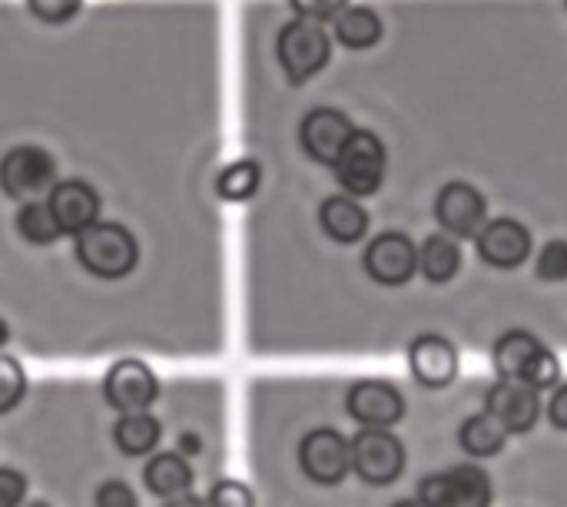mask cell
<instances>
[{"mask_svg":"<svg viewBox=\"0 0 567 507\" xmlns=\"http://www.w3.org/2000/svg\"><path fill=\"white\" fill-rule=\"evenodd\" d=\"M492 359H495V372L505 379V382H525L538 392L545 389H555L558 379H561V362L558 355L532 332L525 329H512L505 332L495 349H492Z\"/></svg>","mask_w":567,"mask_h":507,"instance_id":"1","label":"cell"},{"mask_svg":"<svg viewBox=\"0 0 567 507\" xmlns=\"http://www.w3.org/2000/svg\"><path fill=\"white\" fill-rule=\"evenodd\" d=\"M76 259L96 279H123L136 269L140 246L116 223H93L76 236Z\"/></svg>","mask_w":567,"mask_h":507,"instance_id":"2","label":"cell"},{"mask_svg":"<svg viewBox=\"0 0 567 507\" xmlns=\"http://www.w3.org/2000/svg\"><path fill=\"white\" fill-rule=\"evenodd\" d=\"M279 63L289 76V83H306L312 80L332 56L329 33L316 20H292L282 27L279 43H276Z\"/></svg>","mask_w":567,"mask_h":507,"instance_id":"3","label":"cell"},{"mask_svg":"<svg viewBox=\"0 0 567 507\" xmlns=\"http://www.w3.org/2000/svg\"><path fill=\"white\" fill-rule=\"evenodd\" d=\"M336 179L342 183V189L352 199L362 196H375L382 189L385 179V146L375 133L369 130H355V136L349 139L346 153L336 163Z\"/></svg>","mask_w":567,"mask_h":507,"instance_id":"4","label":"cell"},{"mask_svg":"<svg viewBox=\"0 0 567 507\" xmlns=\"http://www.w3.org/2000/svg\"><path fill=\"white\" fill-rule=\"evenodd\" d=\"M349 445H352V472L365 485L385 488V485L402 478V472H405V445L392 432L362 428Z\"/></svg>","mask_w":567,"mask_h":507,"instance_id":"5","label":"cell"},{"mask_svg":"<svg viewBox=\"0 0 567 507\" xmlns=\"http://www.w3.org/2000/svg\"><path fill=\"white\" fill-rule=\"evenodd\" d=\"M425 507H492V478L478 465H458L442 475H429L419 485Z\"/></svg>","mask_w":567,"mask_h":507,"instance_id":"6","label":"cell"},{"mask_svg":"<svg viewBox=\"0 0 567 507\" xmlns=\"http://www.w3.org/2000/svg\"><path fill=\"white\" fill-rule=\"evenodd\" d=\"M299 465L316 485H339L352 472V445L336 428H316L299 445Z\"/></svg>","mask_w":567,"mask_h":507,"instance_id":"7","label":"cell"},{"mask_svg":"<svg viewBox=\"0 0 567 507\" xmlns=\"http://www.w3.org/2000/svg\"><path fill=\"white\" fill-rule=\"evenodd\" d=\"M365 272L379 286H409L412 276L419 272V249L405 232H382L369 242L365 256Z\"/></svg>","mask_w":567,"mask_h":507,"instance_id":"8","label":"cell"},{"mask_svg":"<svg viewBox=\"0 0 567 507\" xmlns=\"http://www.w3.org/2000/svg\"><path fill=\"white\" fill-rule=\"evenodd\" d=\"M435 216L452 239H478L488 226V203L472 183H449L435 199Z\"/></svg>","mask_w":567,"mask_h":507,"instance_id":"9","label":"cell"},{"mask_svg":"<svg viewBox=\"0 0 567 507\" xmlns=\"http://www.w3.org/2000/svg\"><path fill=\"white\" fill-rule=\"evenodd\" d=\"M346 412L362 425V428H382L389 432L405 418V399L392 382L382 379H362L349 389L346 395Z\"/></svg>","mask_w":567,"mask_h":507,"instance_id":"10","label":"cell"},{"mask_svg":"<svg viewBox=\"0 0 567 507\" xmlns=\"http://www.w3.org/2000/svg\"><path fill=\"white\" fill-rule=\"evenodd\" d=\"M103 395L120 415H140L159 399V382L140 359H123L106 372Z\"/></svg>","mask_w":567,"mask_h":507,"instance_id":"11","label":"cell"},{"mask_svg":"<svg viewBox=\"0 0 567 507\" xmlns=\"http://www.w3.org/2000/svg\"><path fill=\"white\" fill-rule=\"evenodd\" d=\"M355 136V126L352 120L342 113V110H332V106H319L312 113H306L302 126H299V143L302 149L322 163V166H336L339 156L346 153L349 139Z\"/></svg>","mask_w":567,"mask_h":507,"instance_id":"12","label":"cell"},{"mask_svg":"<svg viewBox=\"0 0 567 507\" xmlns=\"http://www.w3.org/2000/svg\"><path fill=\"white\" fill-rule=\"evenodd\" d=\"M485 412L508 432V435H528L542 418V399L538 389L525 382H498L485 395Z\"/></svg>","mask_w":567,"mask_h":507,"instance_id":"13","label":"cell"},{"mask_svg":"<svg viewBox=\"0 0 567 507\" xmlns=\"http://www.w3.org/2000/svg\"><path fill=\"white\" fill-rule=\"evenodd\" d=\"M50 179H53V159L40 146H17L0 159V186L13 199L47 189Z\"/></svg>","mask_w":567,"mask_h":507,"instance_id":"14","label":"cell"},{"mask_svg":"<svg viewBox=\"0 0 567 507\" xmlns=\"http://www.w3.org/2000/svg\"><path fill=\"white\" fill-rule=\"evenodd\" d=\"M409 369L422 389H449L458 375V352L445 335H419L409 345Z\"/></svg>","mask_w":567,"mask_h":507,"instance_id":"15","label":"cell"},{"mask_svg":"<svg viewBox=\"0 0 567 507\" xmlns=\"http://www.w3.org/2000/svg\"><path fill=\"white\" fill-rule=\"evenodd\" d=\"M478 256L492 269H518L532 256V232L518 219H492L478 236Z\"/></svg>","mask_w":567,"mask_h":507,"instance_id":"16","label":"cell"},{"mask_svg":"<svg viewBox=\"0 0 567 507\" xmlns=\"http://www.w3.org/2000/svg\"><path fill=\"white\" fill-rule=\"evenodd\" d=\"M60 223L63 232H73L80 236L83 229H90L93 223H100V196L93 186L80 183V179H66V183H56L53 193H50V203H47Z\"/></svg>","mask_w":567,"mask_h":507,"instance_id":"17","label":"cell"},{"mask_svg":"<svg viewBox=\"0 0 567 507\" xmlns=\"http://www.w3.org/2000/svg\"><path fill=\"white\" fill-rule=\"evenodd\" d=\"M319 226L332 242L355 246L369 232V213L352 196H329L319 206Z\"/></svg>","mask_w":567,"mask_h":507,"instance_id":"18","label":"cell"},{"mask_svg":"<svg viewBox=\"0 0 567 507\" xmlns=\"http://www.w3.org/2000/svg\"><path fill=\"white\" fill-rule=\"evenodd\" d=\"M143 482H146L150 495L166 498V501H176V498L189 495V488H193V472H189V465H186L183 455L163 452V455L150 458V465L143 468Z\"/></svg>","mask_w":567,"mask_h":507,"instance_id":"19","label":"cell"},{"mask_svg":"<svg viewBox=\"0 0 567 507\" xmlns=\"http://www.w3.org/2000/svg\"><path fill=\"white\" fill-rule=\"evenodd\" d=\"M462 269V249L458 239H452L449 232H435L422 242L419 249V272L432 282V286H445L458 276Z\"/></svg>","mask_w":567,"mask_h":507,"instance_id":"20","label":"cell"},{"mask_svg":"<svg viewBox=\"0 0 567 507\" xmlns=\"http://www.w3.org/2000/svg\"><path fill=\"white\" fill-rule=\"evenodd\" d=\"M382 37V20L372 7H346L336 17V40L349 50H369Z\"/></svg>","mask_w":567,"mask_h":507,"instance_id":"21","label":"cell"},{"mask_svg":"<svg viewBox=\"0 0 567 507\" xmlns=\"http://www.w3.org/2000/svg\"><path fill=\"white\" fill-rule=\"evenodd\" d=\"M159 422L150 415V412H140V415H123L116 425H113V442L123 455L136 458V455H150L156 445H159Z\"/></svg>","mask_w":567,"mask_h":507,"instance_id":"22","label":"cell"},{"mask_svg":"<svg viewBox=\"0 0 567 507\" xmlns=\"http://www.w3.org/2000/svg\"><path fill=\"white\" fill-rule=\"evenodd\" d=\"M458 442H462V448H465L472 458H495V455L505 448L508 432H505L488 412H482V415H472V418L462 425Z\"/></svg>","mask_w":567,"mask_h":507,"instance_id":"23","label":"cell"},{"mask_svg":"<svg viewBox=\"0 0 567 507\" xmlns=\"http://www.w3.org/2000/svg\"><path fill=\"white\" fill-rule=\"evenodd\" d=\"M259 183H262L259 163H256V159H239V163H233V166H226V169L219 173L216 193H219L223 199H229V203H246V199L256 196Z\"/></svg>","mask_w":567,"mask_h":507,"instance_id":"24","label":"cell"},{"mask_svg":"<svg viewBox=\"0 0 567 507\" xmlns=\"http://www.w3.org/2000/svg\"><path fill=\"white\" fill-rule=\"evenodd\" d=\"M17 229L33 246H50V242H56L63 236V229H60V223H56V216H53V209L47 203H27L17 213Z\"/></svg>","mask_w":567,"mask_h":507,"instance_id":"25","label":"cell"},{"mask_svg":"<svg viewBox=\"0 0 567 507\" xmlns=\"http://www.w3.org/2000/svg\"><path fill=\"white\" fill-rule=\"evenodd\" d=\"M27 395V375L13 355H0V415L13 412Z\"/></svg>","mask_w":567,"mask_h":507,"instance_id":"26","label":"cell"},{"mask_svg":"<svg viewBox=\"0 0 567 507\" xmlns=\"http://www.w3.org/2000/svg\"><path fill=\"white\" fill-rule=\"evenodd\" d=\"M535 272H538V279H542V282H567V242L565 239H551L548 246H542Z\"/></svg>","mask_w":567,"mask_h":507,"instance_id":"27","label":"cell"},{"mask_svg":"<svg viewBox=\"0 0 567 507\" xmlns=\"http://www.w3.org/2000/svg\"><path fill=\"white\" fill-rule=\"evenodd\" d=\"M206 507H256V498L243 482L226 478L213 485V492L206 495Z\"/></svg>","mask_w":567,"mask_h":507,"instance_id":"28","label":"cell"},{"mask_svg":"<svg viewBox=\"0 0 567 507\" xmlns=\"http://www.w3.org/2000/svg\"><path fill=\"white\" fill-rule=\"evenodd\" d=\"M83 0H27L30 13L43 23H66L76 10H80Z\"/></svg>","mask_w":567,"mask_h":507,"instance_id":"29","label":"cell"},{"mask_svg":"<svg viewBox=\"0 0 567 507\" xmlns=\"http://www.w3.org/2000/svg\"><path fill=\"white\" fill-rule=\"evenodd\" d=\"M292 10L302 17V20H336L342 10H346V0H289Z\"/></svg>","mask_w":567,"mask_h":507,"instance_id":"30","label":"cell"},{"mask_svg":"<svg viewBox=\"0 0 567 507\" xmlns=\"http://www.w3.org/2000/svg\"><path fill=\"white\" fill-rule=\"evenodd\" d=\"M27 495V478L13 468H0V507H20Z\"/></svg>","mask_w":567,"mask_h":507,"instance_id":"31","label":"cell"},{"mask_svg":"<svg viewBox=\"0 0 567 507\" xmlns=\"http://www.w3.org/2000/svg\"><path fill=\"white\" fill-rule=\"evenodd\" d=\"M96 507H140L136 505V495L130 485L123 482H106L96 488Z\"/></svg>","mask_w":567,"mask_h":507,"instance_id":"32","label":"cell"},{"mask_svg":"<svg viewBox=\"0 0 567 507\" xmlns=\"http://www.w3.org/2000/svg\"><path fill=\"white\" fill-rule=\"evenodd\" d=\"M548 422L558 428V432H567V382L555 389L551 402H548Z\"/></svg>","mask_w":567,"mask_h":507,"instance_id":"33","label":"cell"},{"mask_svg":"<svg viewBox=\"0 0 567 507\" xmlns=\"http://www.w3.org/2000/svg\"><path fill=\"white\" fill-rule=\"evenodd\" d=\"M199 452H203L199 435H179V455H199Z\"/></svg>","mask_w":567,"mask_h":507,"instance_id":"34","label":"cell"},{"mask_svg":"<svg viewBox=\"0 0 567 507\" xmlns=\"http://www.w3.org/2000/svg\"><path fill=\"white\" fill-rule=\"evenodd\" d=\"M163 507H206L203 498H193V495H183V498H176V501H166Z\"/></svg>","mask_w":567,"mask_h":507,"instance_id":"35","label":"cell"},{"mask_svg":"<svg viewBox=\"0 0 567 507\" xmlns=\"http://www.w3.org/2000/svg\"><path fill=\"white\" fill-rule=\"evenodd\" d=\"M7 339H10V329H7V322H3V319H0V345H3V342H7Z\"/></svg>","mask_w":567,"mask_h":507,"instance_id":"36","label":"cell"},{"mask_svg":"<svg viewBox=\"0 0 567 507\" xmlns=\"http://www.w3.org/2000/svg\"><path fill=\"white\" fill-rule=\"evenodd\" d=\"M392 507H425V505H422V501L415 498V501H399V505H392Z\"/></svg>","mask_w":567,"mask_h":507,"instance_id":"37","label":"cell"},{"mask_svg":"<svg viewBox=\"0 0 567 507\" xmlns=\"http://www.w3.org/2000/svg\"><path fill=\"white\" fill-rule=\"evenodd\" d=\"M27 507H50L47 501H33V505H27Z\"/></svg>","mask_w":567,"mask_h":507,"instance_id":"38","label":"cell"},{"mask_svg":"<svg viewBox=\"0 0 567 507\" xmlns=\"http://www.w3.org/2000/svg\"><path fill=\"white\" fill-rule=\"evenodd\" d=\"M565 7H567V0H565Z\"/></svg>","mask_w":567,"mask_h":507,"instance_id":"39","label":"cell"}]
</instances>
